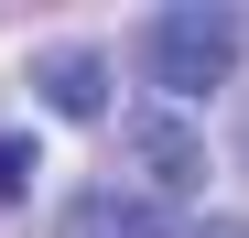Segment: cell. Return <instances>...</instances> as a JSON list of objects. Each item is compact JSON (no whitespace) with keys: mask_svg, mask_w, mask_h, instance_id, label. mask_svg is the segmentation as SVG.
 Segmentation results:
<instances>
[{"mask_svg":"<svg viewBox=\"0 0 249 238\" xmlns=\"http://www.w3.org/2000/svg\"><path fill=\"white\" fill-rule=\"evenodd\" d=\"M238 54H249V22L228 11V0H174V11H152L141 22V65H152V87L162 98H217L228 76H238Z\"/></svg>","mask_w":249,"mask_h":238,"instance_id":"1","label":"cell"},{"mask_svg":"<svg viewBox=\"0 0 249 238\" xmlns=\"http://www.w3.org/2000/svg\"><path fill=\"white\" fill-rule=\"evenodd\" d=\"M130 173H141V195H195V184H206V141H195L184 108H141V130H130Z\"/></svg>","mask_w":249,"mask_h":238,"instance_id":"2","label":"cell"},{"mask_svg":"<svg viewBox=\"0 0 249 238\" xmlns=\"http://www.w3.org/2000/svg\"><path fill=\"white\" fill-rule=\"evenodd\" d=\"M33 98L87 130V119H108V65H98L87 44H54V54H33Z\"/></svg>","mask_w":249,"mask_h":238,"instance_id":"3","label":"cell"},{"mask_svg":"<svg viewBox=\"0 0 249 238\" xmlns=\"http://www.w3.org/2000/svg\"><path fill=\"white\" fill-rule=\"evenodd\" d=\"M54 238H162V206L152 195H76Z\"/></svg>","mask_w":249,"mask_h":238,"instance_id":"4","label":"cell"},{"mask_svg":"<svg viewBox=\"0 0 249 238\" xmlns=\"http://www.w3.org/2000/svg\"><path fill=\"white\" fill-rule=\"evenodd\" d=\"M33 163H44V152H33L22 130H0V206H22V195H33Z\"/></svg>","mask_w":249,"mask_h":238,"instance_id":"5","label":"cell"},{"mask_svg":"<svg viewBox=\"0 0 249 238\" xmlns=\"http://www.w3.org/2000/svg\"><path fill=\"white\" fill-rule=\"evenodd\" d=\"M195 238H249V227H238V217H206V227H195Z\"/></svg>","mask_w":249,"mask_h":238,"instance_id":"6","label":"cell"}]
</instances>
